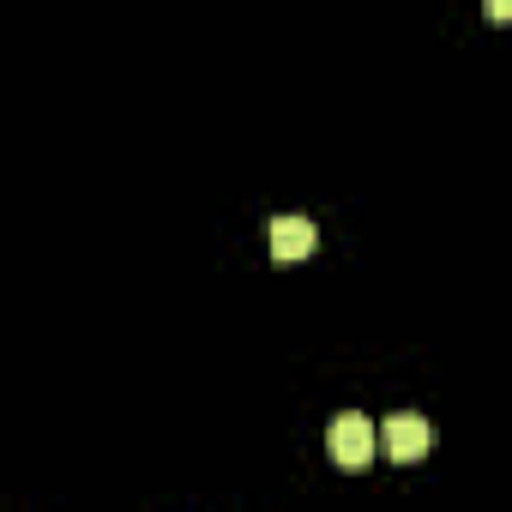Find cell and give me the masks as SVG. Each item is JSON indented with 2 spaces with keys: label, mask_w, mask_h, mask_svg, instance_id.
Here are the masks:
<instances>
[{
  "label": "cell",
  "mask_w": 512,
  "mask_h": 512,
  "mask_svg": "<svg viewBox=\"0 0 512 512\" xmlns=\"http://www.w3.org/2000/svg\"><path fill=\"white\" fill-rule=\"evenodd\" d=\"M512 13V0H488V19H506Z\"/></svg>",
  "instance_id": "obj_4"
},
{
  "label": "cell",
  "mask_w": 512,
  "mask_h": 512,
  "mask_svg": "<svg viewBox=\"0 0 512 512\" xmlns=\"http://www.w3.org/2000/svg\"><path fill=\"white\" fill-rule=\"evenodd\" d=\"M374 440L392 452V464H422L428 446H434V428H428V416L398 410V416H386V428H374Z\"/></svg>",
  "instance_id": "obj_2"
},
{
  "label": "cell",
  "mask_w": 512,
  "mask_h": 512,
  "mask_svg": "<svg viewBox=\"0 0 512 512\" xmlns=\"http://www.w3.org/2000/svg\"><path fill=\"white\" fill-rule=\"evenodd\" d=\"M314 223L308 217H272L266 223V247H272V260H308L314 253Z\"/></svg>",
  "instance_id": "obj_3"
},
{
  "label": "cell",
  "mask_w": 512,
  "mask_h": 512,
  "mask_svg": "<svg viewBox=\"0 0 512 512\" xmlns=\"http://www.w3.org/2000/svg\"><path fill=\"white\" fill-rule=\"evenodd\" d=\"M326 452H332V464H338V470H368V464H374V452H380L374 422H368V416H356V410H344V416L326 428Z\"/></svg>",
  "instance_id": "obj_1"
}]
</instances>
